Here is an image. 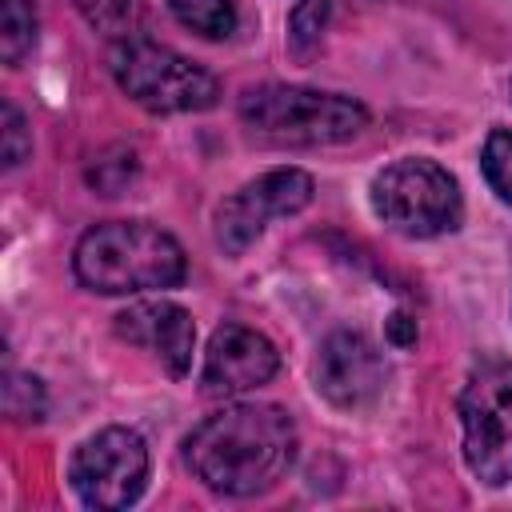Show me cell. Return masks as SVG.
<instances>
[{"label":"cell","mask_w":512,"mask_h":512,"mask_svg":"<svg viewBox=\"0 0 512 512\" xmlns=\"http://www.w3.org/2000/svg\"><path fill=\"white\" fill-rule=\"evenodd\" d=\"M116 336L148 348L168 376H184L192 368V352H196V324L188 316V308L172 304V300H140L132 308H124L116 316Z\"/></svg>","instance_id":"8fae6325"},{"label":"cell","mask_w":512,"mask_h":512,"mask_svg":"<svg viewBox=\"0 0 512 512\" xmlns=\"http://www.w3.org/2000/svg\"><path fill=\"white\" fill-rule=\"evenodd\" d=\"M280 368L276 344L248 328V324H220L204 348V368H200V388L204 396H240L260 384H268Z\"/></svg>","instance_id":"30bf717a"},{"label":"cell","mask_w":512,"mask_h":512,"mask_svg":"<svg viewBox=\"0 0 512 512\" xmlns=\"http://www.w3.org/2000/svg\"><path fill=\"white\" fill-rule=\"evenodd\" d=\"M480 168H484L488 188H492L504 204H512V132H508V128H496V132L484 140Z\"/></svg>","instance_id":"2e32d148"},{"label":"cell","mask_w":512,"mask_h":512,"mask_svg":"<svg viewBox=\"0 0 512 512\" xmlns=\"http://www.w3.org/2000/svg\"><path fill=\"white\" fill-rule=\"evenodd\" d=\"M68 480H72V492L80 496V504H88V508L112 512V508L136 504L148 484L144 436L132 428H120V424L100 428L72 452Z\"/></svg>","instance_id":"52a82bcc"},{"label":"cell","mask_w":512,"mask_h":512,"mask_svg":"<svg viewBox=\"0 0 512 512\" xmlns=\"http://www.w3.org/2000/svg\"><path fill=\"white\" fill-rule=\"evenodd\" d=\"M328 12H332V0H300L292 8V16H288V48L296 56H308L320 44Z\"/></svg>","instance_id":"9a60e30c"},{"label":"cell","mask_w":512,"mask_h":512,"mask_svg":"<svg viewBox=\"0 0 512 512\" xmlns=\"http://www.w3.org/2000/svg\"><path fill=\"white\" fill-rule=\"evenodd\" d=\"M460 432L468 472L500 488L512 480V360L484 356L460 388Z\"/></svg>","instance_id":"5b68a950"},{"label":"cell","mask_w":512,"mask_h":512,"mask_svg":"<svg viewBox=\"0 0 512 512\" xmlns=\"http://www.w3.org/2000/svg\"><path fill=\"white\" fill-rule=\"evenodd\" d=\"M76 280L100 296H132L152 288H176L188 276L176 236L148 220H104L88 228L72 252Z\"/></svg>","instance_id":"7a4b0ae2"},{"label":"cell","mask_w":512,"mask_h":512,"mask_svg":"<svg viewBox=\"0 0 512 512\" xmlns=\"http://www.w3.org/2000/svg\"><path fill=\"white\" fill-rule=\"evenodd\" d=\"M388 336H392V344L408 348V344L416 340V320H408L404 312H396V316H392V324H388Z\"/></svg>","instance_id":"d6986e66"},{"label":"cell","mask_w":512,"mask_h":512,"mask_svg":"<svg viewBox=\"0 0 512 512\" xmlns=\"http://www.w3.org/2000/svg\"><path fill=\"white\" fill-rule=\"evenodd\" d=\"M48 408L44 400V384L36 376H20V372H8L4 380V412L12 420H40Z\"/></svg>","instance_id":"e0dca14e"},{"label":"cell","mask_w":512,"mask_h":512,"mask_svg":"<svg viewBox=\"0 0 512 512\" xmlns=\"http://www.w3.org/2000/svg\"><path fill=\"white\" fill-rule=\"evenodd\" d=\"M312 384L328 404H336L344 412H360V408H368L384 396L388 364L364 332L340 328L316 348Z\"/></svg>","instance_id":"9c48e42d"},{"label":"cell","mask_w":512,"mask_h":512,"mask_svg":"<svg viewBox=\"0 0 512 512\" xmlns=\"http://www.w3.org/2000/svg\"><path fill=\"white\" fill-rule=\"evenodd\" d=\"M372 212L408 240H432L460 228L464 200L448 168L424 156L392 160L372 180Z\"/></svg>","instance_id":"277c9868"},{"label":"cell","mask_w":512,"mask_h":512,"mask_svg":"<svg viewBox=\"0 0 512 512\" xmlns=\"http://www.w3.org/2000/svg\"><path fill=\"white\" fill-rule=\"evenodd\" d=\"M28 152H32L28 124H24L20 108L4 100V108H0V156H4V168L24 164V160H28Z\"/></svg>","instance_id":"ac0fdd59"},{"label":"cell","mask_w":512,"mask_h":512,"mask_svg":"<svg viewBox=\"0 0 512 512\" xmlns=\"http://www.w3.org/2000/svg\"><path fill=\"white\" fill-rule=\"evenodd\" d=\"M168 8L204 40H224L236 28V0H168Z\"/></svg>","instance_id":"7c38bea8"},{"label":"cell","mask_w":512,"mask_h":512,"mask_svg":"<svg viewBox=\"0 0 512 512\" xmlns=\"http://www.w3.org/2000/svg\"><path fill=\"white\" fill-rule=\"evenodd\" d=\"M36 44V12L32 0H0V56L16 68Z\"/></svg>","instance_id":"4fadbf2b"},{"label":"cell","mask_w":512,"mask_h":512,"mask_svg":"<svg viewBox=\"0 0 512 512\" xmlns=\"http://www.w3.org/2000/svg\"><path fill=\"white\" fill-rule=\"evenodd\" d=\"M296 460V424L276 404H228L184 440V464L220 496H260Z\"/></svg>","instance_id":"6da1fadb"},{"label":"cell","mask_w":512,"mask_h":512,"mask_svg":"<svg viewBox=\"0 0 512 512\" xmlns=\"http://www.w3.org/2000/svg\"><path fill=\"white\" fill-rule=\"evenodd\" d=\"M240 120L248 132L288 144V148H320L344 144L368 128V108L340 92H316L300 84H256L240 96Z\"/></svg>","instance_id":"3957f363"},{"label":"cell","mask_w":512,"mask_h":512,"mask_svg":"<svg viewBox=\"0 0 512 512\" xmlns=\"http://www.w3.org/2000/svg\"><path fill=\"white\" fill-rule=\"evenodd\" d=\"M312 192H316V184L300 168H272V172L240 184L216 208V244L228 256H240L248 244H256V236L268 228V220L296 216L300 208H308Z\"/></svg>","instance_id":"ba28073f"},{"label":"cell","mask_w":512,"mask_h":512,"mask_svg":"<svg viewBox=\"0 0 512 512\" xmlns=\"http://www.w3.org/2000/svg\"><path fill=\"white\" fill-rule=\"evenodd\" d=\"M112 76L140 108L160 116L204 112L220 100V84L208 68L140 36L120 40V48L112 52Z\"/></svg>","instance_id":"8992f818"},{"label":"cell","mask_w":512,"mask_h":512,"mask_svg":"<svg viewBox=\"0 0 512 512\" xmlns=\"http://www.w3.org/2000/svg\"><path fill=\"white\" fill-rule=\"evenodd\" d=\"M72 4H76V12H80L96 32L120 36V40H128V36L136 32L140 12H144L140 0H72Z\"/></svg>","instance_id":"5bb4252c"}]
</instances>
